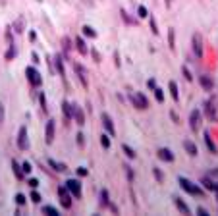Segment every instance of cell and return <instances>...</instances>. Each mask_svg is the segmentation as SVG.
<instances>
[{
	"instance_id": "obj_1",
	"label": "cell",
	"mask_w": 218,
	"mask_h": 216,
	"mask_svg": "<svg viewBox=\"0 0 218 216\" xmlns=\"http://www.w3.org/2000/svg\"><path fill=\"white\" fill-rule=\"evenodd\" d=\"M178 183L181 185V189H183V191H187L189 195H193V197H203V195H205V191H203L199 185L191 183L187 178H180V179H178Z\"/></svg>"
},
{
	"instance_id": "obj_2",
	"label": "cell",
	"mask_w": 218,
	"mask_h": 216,
	"mask_svg": "<svg viewBox=\"0 0 218 216\" xmlns=\"http://www.w3.org/2000/svg\"><path fill=\"white\" fill-rule=\"evenodd\" d=\"M25 75H27V79H29V83L33 85V87H41V83H43V79H41V73L35 70V68H27L25 70Z\"/></svg>"
},
{
	"instance_id": "obj_3",
	"label": "cell",
	"mask_w": 218,
	"mask_h": 216,
	"mask_svg": "<svg viewBox=\"0 0 218 216\" xmlns=\"http://www.w3.org/2000/svg\"><path fill=\"white\" fill-rule=\"evenodd\" d=\"M18 147L21 151H27L29 149V139H27V128L21 126L19 128V133H18Z\"/></svg>"
},
{
	"instance_id": "obj_4",
	"label": "cell",
	"mask_w": 218,
	"mask_h": 216,
	"mask_svg": "<svg viewBox=\"0 0 218 216\" xmlns=\"http://www.w3.org/2000/svg\"><path fill=\"white\" fill-rule=\"evenodd\" d=\"M131 102H133V106H135V108H139V110L149 108V100H147V97H145V95H141V93L131 95Z\"/></svg>"
},
{
	"instance_id": "obj_5",
	"label": "cell",
	"mask_w": 218,
	"mask_h": 216,
	"mask_svg": "<svg viewBox=\"0 0 218 216\" xmlns=\"http://www.w3.org/2000/svg\"><path fill=\"white\" fill-rule=\"evenodd\" d=\"M58 195H60V203L64 208H70L72 207V197H70V191H68V187H58Z\"/></svg>"
},
{
	"instance_id": "obj_6",
	"label": "cell",
	"mask_w": 218,
	"mask_h": 216,
	"mask_svg": "<svg viewBox=\"0 0 218 216\" xmlns=\"http://www.w3.org/2000/svg\"><path fill=\"white\" fill-rule=\"evenodd\" d=\"M66 187H68V191H70L74 197H81V183H79L77 179H68Z\"/></svg>"
},
{
	"instance_id": "obj_7",
	"label": "cell",
	"mask_w": 218,
	"mask_h": 216,
	"mask_svg": "<svg viewBox=\"0 0 218 216\" xmlns=\"http://www.w3.org/2000/svg\"><path fill=\"white\" fill-rule=\"evenodd\" d=\"M193 52H195L197 58L203 56V39H201L199 33H195V35H193Z\"/></svg>"
},
{
	"instance_id": "obj_8",
	"label": "cell",
	"mask_w": 218,
	"mask_h": 216,
	"mask_svg": "<svg viewBox=\"0 0 218 216\" xmlns=\"http://www.w3.org/2000/svg\"><path fill=\"white\" fill-rule=\"evenodd\" d=\"M199 123H201V112L199 110H193L189 114V126L193 131H199Z\"/></svg>"
},
{
	"instance_id": "obj_9",
	"label": "cell",
	"mask_w": 218,
	"mask_h": 216,
	"mask_svg": "<svg viewBox=\"0 0 218 216\" xmlns=\"http://www.w3.org/2000/svg\"><path fill=\"white\" fill-rule=\"evenodd\" d=\"M156 154H158L160 160H164V162H174V153H172L170 149H166V147L158 149V151H156Z\"/></svg>"
},
{
	"instance_id": "obj_10",
	"label": "cell",
	"mask_w": 218,
	"mask_h": 216,
	"mask_svg": "<svg viewBox=\"0 0 218 216\" xmlns=\"http://www.w3.org/2000/svg\"><path fill=\"white\" fill-rule=\"evenodd\" d=\"M205 116L209 120H216V106H214V100L212 98L209 102H205Z\"/></svg>"
},
{
	"instance_id": "obj_11",
	"label": "cell",
	"mask_w": 218,
	"mask_h": 216,
	"mask_svg": "<svg viewBox=\"0 0 218 216\" xmlns=\"http://www.w3.org/2000/svg\"><path fill=\"white\" fill-rule=\"evenodd\" d=\"M100 118H102V126H104V129H106L110 135L116 133V129H114V122L110 120V116H108V114H102Z\"/></svg>"
},
{
	"instance_id": "obj_12",
	"label": "cell",
	"mask_w": 218,
	"mask_h": 216,
	"mask_svg": "<svg viewBox=\"0 0 218 216\" xmlns=\"http://www.w3.org/2000/svg\"><path fill=\"white\" fill-rule=\"evenodd\" d=\"M62 112H64V118L66 120H72L74 118V104H70V102H62Z\"/></svg>"
},
{
	"instance_id": "obj_13",
	"label": "cell",
	"mask_w": 218,
	"mask_h": 216,
	"mask_svg": "<svg viewBox=\"0 0 218 216\" xmlns=\"http://www.w3.org/2000/svg\"><path fill=\"white\" fill-rule=\"evenodd\" d=\"M201 85H203V89L205 91H212V87H214V81H212V77L210 75H201Z\"/></svg>"
},
{
	"instance_id": "obj_14",
	"label": "cell",
	"mask_w": 218,
	"mask_h": 216,
	"mask_svg": "<svg viewBox=\"0 0 218 216\" xmlns=\"http://www.w3.org/2000/svg\"><path fill=\"white\" fill-rule=\"evenodd\" d=\"M74 118H75V122L79 123V126H83V123H85V114H83V110L79 108V106H75V104H74Z\"/></svg>"
},
{
	"instance_id": "obj_15",
	"label": "cell",
	"mask_w": 218,
	"mask_h": 216,
	"mask_svg": "<svg viewBox=\"0 0 218 216\" xmlns=\"http://www.w3.org/2000/svg\"><path fill=\"white\" fill-rule=\"evenodd\" d=\"M54 141V120H48L47 122V143L50 145Z\"/></svg>"
},
{
	"instance_id": "obj_16",
	"label": "cell",
	"mask_w": 218,
	"mask_h": 216,
	"mask_svg": "<svg viewBox=\"0 0 218 216\" xmlns=\"http://www.w3.org/2000/svg\"><path fill=\"white\" fill-rule=\"evenodd\" d=\"M174 204H176V208H178L181 214H189V207H187V204L183 203L180 197H174Z\"/></svg>"
},
{
	"instance_id": "obj_17",
	"label": "cell",
	"mask_w": 218,
	"mask_h": 216,
	"mask_svg": "<svg viewBox=\"0 0 218 216\" xmlns=\"http://www.w3.org/2000/svg\"><path fill=\"white\" fill-rule=\"evenodd\" d=\"M12 168H14V174H16L18 179H23V178H25V172L21 170V166L18 164V160H12Z\"/></svg>"
},
{
	"instance_id": "obj_18",
	"label": "cell",
	"mask_w": 218,
	"mask_h": 216,
	"mask_svg": "<svg viewBox=\"0 0 218 216\" xmlns=\"http://www.w3.org/2000/svg\"><path fill=\"white\" fill-rule=\"evenodd\" d=\"M75 47H77V50L81 52V54H87V52H89V48H87V43H85L81 37H77V39H75Z\"/></svg>"
},
{
	"instance_id": "obj_19",
	"label": "cell",
	"mask_w": 218,
	"mask_h": 216,
	"mask_svg": "<svg viewBox=\"0 0 218 216\" xmlns=\"http://www.w3.org/2000/svg\"><path fill=\"white\" fill-rule=\"evenodd\" d=\"M48 164L56 170V172H66V170H68V166L66 164H62V162H56L54 160V158H48Z\"/></svg>"
},
{
	"instance_id": "obj_20",
	"label": "cell",
	"mask_w": 218,
	"mask_h": 216,
	"mask_svg": "<svg viewBox=\"0 0 218 216\" xmlns=\"http://www.w3.org/2000/svg\"><path fill=\"white\" fill-rule=\"evenodd\" d=\"M183 147H185V151L191 156H197V145H195L193 141H185V143H183Z\"/></svg>"
},
{
	"instance_id": "obj_21",
	"label": "cell",
	"mask_w": 218,
	"mask_h": 216,
	"mask_svg": "<svg viewBox=\"0 0 218 216\" xmlns=\"http://www.w3.org/2000/svg\"><path fill=\"white\" fill-rule=\"evenodd\" d=\"M201 183L205 185V189H210V191H218V183H214V181H210L209 178H203Z\"/></svg>"
},
{
	"instance_id": "obj_22",
	"label": "cell",
	"mask_w": 218,
	"mask_h": 216,
	"mask_svg": "<svg viewBox=\"0 0 218 216\" xmlns=\"http://www.w3.org/2000/svg\"><path fill=\"white\" fill-rule=\"evenodd\" d=\"M168 89H170V95H172V98H174V100H178V98H180V95H178V85H176V81H170V83H168Z\"/></svg>"
},
{
	"instance_id": "obj_23",
	"label": "cell",
	"mask_w": 218,
	"mask_h": 216,
	"mask_svg": "<svg viewBox=\"0 0 218 216\" xmlns=\"http://www.w3.org/2000/svg\"><path fill=\"white\" fill-rule=\"evenodd\" d=\"M81 31H83V35H85V37H91V39H95V37H97V31L91 27V25H83Z\"/></svg>"
},
{
	"instance_id": "obj_24",
	"label": "cell",
	"mask_w": 218,
	"mask_h": 216,
	"mask_svg": "<svg viewBox=\"0 0 218 216\" xmlns=\"http://www.w3.org/2000/svg\"><path fill=\"white\" fill-rule=\"evenodd\" d=\"M205 143H206V147H209V151L216 154V147H214V143H212V139H210L209 133H205Z\"/></svg>"
},
{
	"instance_id": "obj_25",
	"label": "cell",
	"mask_w": 218,
	"mask_h": 216,
	"mask_svg": "<svg viewBox=\"0 0 218 216\" xmlns=\"http://www.w3.org/2000/svg\"><path fill=\"white\" fill-rule=\"evenodd\" d=\"M75 72L79 73V79H81V81L87 85V79H85V68H83V66H79V64H75Z\"/></svg>"
},
{
	"instance_id": "obj_26",
	"label": "cell",
	"mask_w": 218,
	"mask_h": 216,
	"mask_svg": "<svg viewBox=\"0 0 218 216\" xmlns=\"http://www.w3.org/2000/svg\"><path fill=\"white\" fill-rule=\"evenodd\" d=\"M54 62H56V68H58V73H60V75H64L66 72H64V62H62V56H56V58H54Z\"/></svg>"
},
{
	"instance_id": "obj_27",
	"label": "cell",
	"mask_w": 218,
	"mask_h": 216,
	"mask_svg": "<svg viewBox=\"0 0 218 216\" xmlns=\"http://www.w3.org/2000/svg\"><path fill=\"white\" fill-rule=\"evenodd\" d=\"M43 212H44V214H50V216H58V210H56L54 207H50V204L43 207Z\"/></svg>"
},
{
	"instance_id": "obj_28",
	"label": "cell",
	"mask_w": 218,
	"mask_h": 216,
	"mask_svg": "<svg viewBox=\"0 0 218 216\" xmlns=\"http://www.w3.org/2000/svg\"><path fill=\"white\" fill-rule=\"evenodd\" d=\"M100 204L102 207H108V193H106V189L100 191Z\"/></svg>"
},
{
	"instance_id": "obj_29",
	"label": "cell",
	"mask_w": 218,
	"mask_h": 216,
	"mask_svg": "<svg viewBox=\"0 0 218 216\" xmlns=\"http://www.w3.org/2000/svg\"><path fill=\"white\" fill-rule=\"evenodd\" d=\"M153 91H155V97H156V100H158V102H162V100H164V93H162V89H160V87H155Z\"/></svg>"
},
{
	"instance_id": "obj_30",
	"label": "cell",
	"mask_w": 218,
	"mask_h": 216,
	"mask_svg": "<svg viewBox=\"0 0 218 216\" xmlns=\"http://www.w3.org/2000/svg\"><path fill=\"white\" fill-rule=\"evenodd\" d=\"M100 145L104 147V149H108V147H110V137H108L106 133H104V135H100Z\"/></svg>"
},
{
	"instance_id": "obj_31",
	"label": "cell",
	"mask_w": 218,
	"mask_h": 216,
	"mask_svg": "<svg viewBox=\"0 0 218 216\" xmlns=\"http://www.w3.org/2000/svg\"><path fill=\"white\" fill-rule=\"evenodd\" d=\"M168 43H170V48H174V43H176V35H174V29L168 31Z\"/></svg>"
},
{
	"instance_id": "obj_32",
	"label": "cell",
	"mask_w": 218,
	"mask_h": 216,
	"mask_svg": "<svg viewBox=\"0 0 218 216\" xmlns=\"http://www.w3.org/2000/svg\"><path fill=\"white\" fill-rule=\"evenodd\" d=\"M137 16H139V18H147V16H149L147 8H145V6H139V8H137Z\"/></svg>"
},
{
	"instance_id": "obj_33",
	"label": "cell",
	"mask_w": 218,
	"mask_h": 216,
	"mask_svg": "<svg viewBox=\"0 0 218 216\" xmlns=\"http://www.w3.org/2000/svg\"><path fill=\"white\" fill-rule=\"evenodd\" d=\"M181 72H183V77H185V79H187V81H191V79H193V75H191V72L187 70V66H183V68H181Z\"/></svg>"
},
{
	"instance_id": "obj_34",
	"label": "cell",
	"mask_w": 218,
	"mask_h": 216,
	"mask_svg": "<svg viewBox=\"0 0 218 216\" xmlns=\"http://www.w3.org/2000/svg\"><path fill=\"white\" fill-rule=\"evenodd\" d=\"M122 149H124V153H125V154H128L129 158H135V153H133V151L129 149V147H128V145H124V147H122Z\"/></svg>"
},
{
	"instance_id": "obj_35",
	"label": "cell",
	"mask_w": 218,
	"mask_h": 216,
	"mask_svg": "<svg viewBox=\"0 0 218 216\" xmlns=\"http://www.w3.org/2000/svg\"><path fill=\"white\" fill-rule=\"evenodd\" d=\"M153 172H155V178H156L158 181H162V179H164V174H162V172H160V170H158V168H155V170H153Z\"/></svg>"
},
{
	"instance_id": "obj_36",
	"label": "cell",
	"mask_w": 218,
	"mask_h": 216,
	"mask_svg": "<svg viewBox=\"0 0 218 216\" xmlns=\"http://www.w3.org/2000/svg\"><path fill=\"white\" fill-rule=\"evenodd\" d=\"M31 201H33V203H41V195H39L37 191H33V193H31Z\"/></svg>"
},
{
	"instance_id": "obj_37",
	"label": "cell",
	"mask_w": 218,
	"mask_h": 216,
	"mask_svg": "<svg viewBox=\"0 0 218 216\" xmlns=\"http://www.w3.org/2000/svg\"><path fill=\"white\" fill-rule=\"evenodd\" d=\"M21 170H23L25 174H29V172H31L33 168H31V164H29V162H23V164H21Z\"/></svg>"
},
{
	"instance_id": "obj_38",
	"label": "cell",
	"mask_w": 218,
	"mask_h": 216,
	"mask_svg": "<svg viewBox=\"0 0 218 216\" xmlns=\"http://www.w3.org/2000/svg\"><path fill=\"white\" fill-rule=\"evenodd\" d=\"M16 203L18 204H25V197L21 195V193H18V195H16Z\"/></svg>"
},
{
	"instance_id": "obj_39",
	"label": "cell",
	"mask_w": 218,
	"mask_h": 216,
	"mask_svg": "<svg viewBox=\"0 0 218 216\" xmlns=\"http://www.w3.org/2000/svg\"><path fill=\"white\" fill-rule=\"evenodd\" d=\"M87 174H89V172H87V168H83V166H79V168H77V176H81V178H83V176H87Z\"/></svg>"
},
{
	"instance_id": "obj_40",
	"label": "cell",
	"mask_w": 218,
	"mask_h": 216,
	"mask_svg": "<svg viewBox=\"0 0 218 216\" xmlns=\"http://www.w3.org/2000/svg\"><path fill=\"white\" fill-rule=\"evenodd\" d=\"M14 56H16V50H14V48H10V50L6 52V60H12Z\"/></svg>"
},
{
	"instance_id": "obj_41",
	"label": "cell",
	"mask_w": 218,
	"mask_h": 216,
	"mask_svg": "<svg viewBox=\"0 0 218 216\" xmlns=\"http://www.w3.org/2000/svg\"><path fill=\"white\" fill-rule=\"evenodd\" d=\"M2 122H4V104L0 102V123H2Z\"/></svg>"
},
{
	"instance_id": "obj_42",
	"label": "cell",
	"mask_w": 218,
	"mask_h": 216,
	"mask_svg": "<svg viewBox=\"0 0 218 216\" xmlns=\"http://www.w3.org/2000/svg\"><path fill=\"white\" fill-rule=\"evenodd\" d=\"M39 100H41V106H43V110H47V102H44V95H43V93H41Z\"/></svg>"
},
{
	"instance_id": "obj_43",
	"label": "cell",
	"mask_w": 218,
	"mask_h": 216,
	"mask_svg": "<svg viewBox=\"0 0 218 216\" xmlns=\"http://www.w3.org/2000/svg\"><path fill=\"white\" fill-rule=\"evenodd\" d=\"M27 183H29V185H31V187H33V189H35V187H37V185H39V181H37V179H35V178H33V179H29V181H27Z\"/></svg>"
},
{
	"instance_id": "obj_44",
	"label": "cell",
	"mask_w": 218,
	"mask_h": 216,
	"mask_svg": "<svg viewBox=\"0 0 218 216\" xmlns=\"http://www.w3.org/2000/svg\"><path fill=\"white\" fill-rule=\"evenodd\" d=\"M151 29H153V33H155V35L158 33V29H156V23H155V19H153V18H151Z\"/></svg>"
},
{
	"instance_id": "obj_45",
	"label": "cell",
	"mask_w": 218,
	"mask_h": 216,
	"mask_svg": "<svg viewBox=\"0 0 218 216\" xmlns=\"http://www.w3.org/2000/svg\"><path fill=\"white\" fill-rule=\"evenodd\" d=\"M147 85L151 87V89H155V87H156V81H155V79H149V81H147Z\"/></svg>"
},
{
	"instance_id": "obj_46",
	"label": "cell",
	"mask_w": 218,
	"mask_h": 216,
	"mask_svg": "<svg viewBox=\"0 0 218 216\" xmlns=\"http://www.w3.org/2000/svg\"><path fill=\"white\" fill-rule=\"evenodd\" d=\"M197 212H199L201 216H206V214H209V212H206V208H203V207H199V208H197Z\"/></svg>"
},
{
	"instance_id": "obj_47",
	"label": "cell",
	"mask_w": 218,
	"mask_h": 216,
	"mask_svg": "<svg viewBox=\"0 0 218 216\" xmlns=\"http://www.w3.org/2000/svg\"><path fill=\"white\" fill-rule=\"evenodd\" d=\"M77 143H79V145H83V143H85V139H83V135H81V133L77 135Z\"/></svg>"
},
{
	"instance_id": "obj_48",
	"label": "cell",
	"mask_w": 218,
	"mask_h": 216,
	"mask_svg": "<svg viewBox=\"0 0 218 216\" xmlns=\"http://www.w3.org/2000/svg\"><path fill=\"white\" fill-rule=\"evenodd\" d=\"M29 39H31V41H35V39H37V35H35V31H31V33H29Z\"/></svg>"
},
{
	"instance_id": "obj_49",
	"label": "cell",
	"mask_w": 218,
	"mask_h": 216,
	"mask_svg": "<svg viewBox=\"0 0 218 216\" xmlns=\"http://www.w3.org/2000/svg\"><path fill=\"white\" fill-rule=\"evenodd\" d=\"M172 4V0H166V6H170Z\"/></svg>"
},
{
	"instance_id": "obj_50",
	"label": "cell",
	"mask_w": 218,
	"mask_h": 216,
	"mask_svg": "<svg viewBox=\"0 0 218 216\" xmlns=\"http://www.w3.org/2000/svg\"><path fill=\"white\" fill-rule=\"evenodd\" d=\"M216 199H218V191H216Z\"/></svg>"
}]
</instances>
